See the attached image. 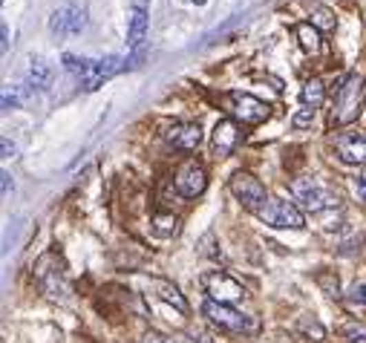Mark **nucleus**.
<instances>
[{
  "label": "nucleus",
  "instance_id": "nucleus-12",
  "mask_svg": "<svg viewBox=\"0 0 366 343\" xmlns=\"http://www.w3.org/2000/svg\"><path fill=\"white\" fill-rule=\"evenodd\" d=\"M335 150L343 165H366V136L340 133L335 139Z\"/></svg>",
  "mask_w": 366,
  "mask_h": 343
},
{
  "label": "nucleus",
  "instance_id": "nucleus-19",
  "mask_svg": "<svg viewBox=\"0 0 366 343\" xmlns=\"http://www.w3.org/2000/svg\"><path fill=\"white\" fill-rule=\"evenodd\" d=\"M297 335H303L306 340H323L326 337V326L317 320L314 315H300V320H297Z\"/></svg>",
  "mask_w": 366,
  "mask_h": 343
},
{
  "label": "nucleus",
  "instance_id": "nucleus-32",
  "mask_svg": "<svg viewBox=\"0 0 366 343\" xmlns=\"http://www.w3.org/2000/svg\"><path fill=\"white\" fill-rule=\"evenodd\" d=\"M148 343H182L176 337H162V335H148Z\"/></svg>",
  "mask_w": 366,
  "mask_h": 343
},
{
  "label": "nucleus",
  "instance_id": "nucleus-2",
  "mask_svg": "<svg viewBox=\"0 0 366 343\" xmlns=\"http://www.w3.org/2000/svg\"><path fill=\"white\" fill-rule=\"evenodd\" d=\"M363 104V78L358 72H349L332 98V112H329V124L332 127H346L358 119Z\"/></svg>",
  "mask_w": 366,
  "mask_h": 343
},
{
  "label": "nucleus",
  "instance_id": "nucleus-8",
  "mask_svg": "<svg viewBox=\"0 0 366 343\" xmlns=\"http://www.w3.org/2000/svg\"><path fill=\"white\" fill-rule=\"evenodd\" d=\"M225 104H228V112L236 119V121H243V124H263L268 119V104L260 101L257 95H251V92H240V90H234L225 95Z\"/></svg>",
  "mask_w": 366,
  "mask_h": 343
},
{
  "label": "nucleus",
  "instance_id": "nucleus-27",
  "mask_svg": "<svg viewBox=\"0 0 366 343\" xmlns=\"http://www.w3.org/2000/svg\"><path fill=\"white\" fill-rule=\"evenodd\" d=\"M355 196H358V202L366 208V170L355 176Z\"/></svg>",
  "mask_w": 366,
  "mask_h": 343
},
{
  "label": "nucleus",
  "instance_id": "nucleus-4",
  "mask_svg": "<svg viewBox=\"0 0 366 343\" xmlns=\"http://www.w3.org/2000/svg\"><path fill=\"white\" fill-rule=\"evenodd\" d=\"M257 217H260V222L272 225V228H292V231L306 225V217H303V210L297 208V202L277 199V196H268V202L257 210Z\"/></svg>",
  "mask_w": 366,
  "mask_h": 343
},
{
  "label": "nucleus",
  "instance_id": "nucleus-21",
  "mask_svg": "<svg viewBox=\"0 0 366 343\" xmlns=\"http://www.w3.org/2000/svg\"><path fill=\"white\" fill-rule=\"evenodd\" d=\"M323 98H326L323 81H321V78H309L306 84H303V104H306V107H321Z\"/></svg>",
  "mask_w": 366,
  "mask_h": 343
},
{
  "label": "nucleus",
  "instance_id": "nucleus-24",
  "mask_svg": "<svg viewBox=\"0 0 366 343\" xmlns=\"http://www.w3.org/2000/svg\"><path fill=\"white\" fill-rule=\"evenodd\" d=\"M314 112H317V107H303L300 112H294V116H292L294 130H306V127L314 121Z\"/></svg>",
  "mask_w": 366,
  "mask_h": 343
},
{
  "label": "nucleus",
  "instance_id": "nucleus-11",
  "mask_svg": "<svg viewBox=\"0 0 366 343\" xmlns=\"http://www.w3.org/2000/svg\"><path fill=\"white\" fill-rule=\"evenodd\" d=\"M162 136L179 150H196L202 144V127L199 121H173L162 130Z\"/></svg>",
  "mask_w": 366,
  "mask_h": 343
},
{
  "label": "nucleus",
  "instance_id": "nucleus-7",
  "mask_svg": "<svg viewBox=\"0 0 366 343\" xmlns=\"http://www.w3.org/2000/svg\"><path fill=\"white\" fill-rule=\"evenodd\" d=\"M228 188H231V193H234V199L240 202L245 210H257L268 202V196H265V188H263V182L257 176H251V173H245V170H240V173H234L231 176V182H228Z\"/></svg>",
  "mask_w": 366,
  "mask_h": 343
},
{
  "label": "nucleus",
  "instance_id": "nucleus-16",
  "mask_svg": "<svg viewBox=\"0 0 366 343\" xmlns=\"http://www.w3.org/2000/svg\"><path fill=\"white\" fill-rule=\"evenodd\" d=\"M52 75H55L52 67H50V63H46L43 58H29L26 70H23V78H26L29 90H50Z\"/></svg>",
  "mask_w": 366,
  "mask_h": 343
},
{
  "label": "nucleus",
  "instance_id": "nucleus-20",
  "mask_svg": "<svg viewBox=\"0 0 366 343\" xmlns=\"http://www.w3.org/2000/svg\"><path fill=\"white\" fill-rule=\"evenodd\" d=\"M309 12H312V26H317V29H335L338 26V18H335V12L332 9H326V6H321L317 0H309Z\"/></svg>",
  "mask_w": 366,
  "mask_h": 343
},
{
  "label": "nucleus",
  "instance_id": "nucleus-1",
  "mask_svg": "<svg viewBox=\"0 0 366 343\" xmlns=\"http://www.w3.org/2000/svg\"><path fill=\"white\" fill-rule=\"evenodd\" d=\"M63 70L70 75H75L78 87L84 92L99 90L104 81H110L113 75H119L121 70H127V58L119 55H107V58H78V55H63Z\"/></svg>",
  "mask_w": 366,
  "mask_h": 343
},
{
  "label": "nucleus",
  "instance_id": "nucleus-25",
  "mask_svg": "<svg viewBox=\"0 0 366 343\" xmlns=\"http://www.w3.org/2000/svg\"><path fill=\"white\" fill-rule=\"evenodd\" d=\"M317 283H321L323 288H326V294H335V297H338V274H332V271H321V274H317Z\"/></svg>",
  "mask_w": 366,
  "mask_h": 343
},
{
  "label": "nucleus",
  "instance_id": "nucleus-28",
  "mask_svg": "<svg viewBox=\"0 0 366 343\" xmlns=\"http://www.w3.org/2000/svg\"><path fill=\"white\" fill-rule=\"evenodd\" d=\"M349 300L352 303H366V283H355L349 288Z\"/></svg>",
  "mask_w": 366,
  "mask_h": 343
},
{
  "label": "nucleus",
  "instance_id": "nucleus-13",
  "mask_svg": "<svg viewBox=\"0 0 366 343\" xmlns=\"http://www.w3.org/2000/svg\"><path fill=\"white\" fill-rule=\"evenodd\" d=\"M240 144V127H236L234 119H219L214 127V136H211V147L216 156H231Z\"/></svg>",
  "mask_w": 366,
  "mask_h": 343
},
{
  "label": "nucleus",
  "instance_id": "nucleus-3",
  "mask_svg": "<svg viewBox=\"0 0 366 343\" xmlns=\"http://www.w3.org/2000/svg\"><path fill=\"white\" fill-rule=\"evenodd\" d=\"M202 315L208 317V320L216 326V329L228 332V335H251V332H257V323H254L248 315L236 312V308H234V306H228V303L205 300Z\"/></svg>",
  "mask_w": 366,
  "mask_h": 343
},
{
  "label": "nucleus",
  "instance_id": "nucleus-26",
  "mask_svg": "<svg viewBox=\"0 0 366 343\" xmlns=\"http://www.w3.org/2000/svg\"><path fill=\"white\" fill-rule=\"evenodd\" d=\"M21 101H23V92H21V87H14V90H6V92H3V110L18 107Z\"/></svg>",
  "mask_w": 366,
  "mask_h": 343
},
{
  "label": "nucleus",
  "instance_id": "nucleus-9",
  "mask_svg": "<svg viewBox=\"0 0 366 343\" xmlns=\"http://www.w3.org/2000/svg\"><path fill=\"white\" fill-rule=\"evenodd\" d=\"M87 26V12L81 6H75V3H63L52 12V18H50V32L55 38H72L78 35Z\"/></svg>",
  "mask_w": 366,
  "mask_h": 343
},
{
  "label": "nucleus",
  "instance_id": "nucleus-15",
  "mask_svg": "<svg viewBox=\"0 0 366 343\" xmlns=\"http://www.w3.org/2000/svg\"><path fill=\"white\" fill-rule=\"evenodd\" d=\"M148 6H145V0H136L133 3V12H130V26H127V46L130 49H141V43H145L148 38Z\"/></svg>",
  "mask_w": 366,
  "mask_h": 343
},
{
  "label": "nucleus",
  "instance_id": "nucleus-6",
  "mask_svg": "<svg viewBox=\"0 0 366 343\" xmlns=\"http://www.w3.org/2000/svg\"><path fill=\"white\" fill-rule=\"evenodd\" d=\"M199 283L205 288V294H208V300H216V303H236V300H243V283L240 280H234V277L228 271H222V268H211V271H205L199 277Z\"/></svg>",
  "mask_w": 366,
  "mask_h": 343
},
{
  "label": "nucleus",
  "instance_id": "nucleus-29",
  "mask_svg": "<svg viewBox=\"0 0 366 343\" xmlns=\"http://www.w3.org/2000/svg\"><path fill=\"white\" fill-rule=\"evenodd\" d=\"M14 156H18V147H14V141H9L3 136V159H14Z\"/></svg>",
  "mask_w": 366,
  "mask_h": 343
},
{
  "label": "nucleus",
  "instance_id": "nucleus-10",
  "mask_svg": "<svg viewBox=\"0 0 366 343\" xmlns=\"http://www.w3.org/2000/svg\"><path fill=\"white\" fill-rule=\"evenodd\" d=\"M173 185H176V190L185 196V199H196V196H202L205 188H208V170H205L196 159H190L176 170Z\"/></svg>",
  "mask_w": 366,
  "mask_h": 343
},
{
  "label": "nucleus",
  "instance_id": "nucleus-22",
  "mask_svg": "<svg viewBox=\"0 0 366 343\" xmlns=\"http://www.w3.org/2000/svg\"><path fill=\"white\" fill-rule=\"evenodd\" d=\"M150 228H153V234H159V237H173L179 231V219L173 214H156L150 219Z\"/></svg>",
  "mask_w": 366,
  "mask_h": 343
},
{
  "label": "nucleus",
  "instance_id": "nucleus-5",
  "mask_svg": "<svg viewBox=\"0 0 366 343\" xmlns=\"http://www.w3.org/2000/svg\"><path fill=\"white\" fill-rule=\"evenodd\" d=\"M292 196L297 199V208H306L312 214H321V210L335 205V196L329 188H323L314 176H300L292 182Z\"/></svg>",
  "mask_w": 366,
  "mask_h": 343
},
{
  "label": "nucleus",
  "instance_id": "nucleus-18",
  "mask_svg": "<svg viewBox=\"0 0 366 343\" xmlns=\"http://www.w3.org/2000/svg\"><path fill=\"white\" fill-rule=\"evenodd\" d=\"M294 35H297L300 46H303L306 52H312V55H317V52H321V49H323L321 29H317V26H312V23H300V26L294 29Z\"/></svg>",
  "mask_w": 366,
  "mask_h": 343
},
{
  "label": "nucleus",
  "instance_id": "nucleus-14",
  "mask_svg": "<svg viewBox=\"0 0 366 343\" xmlns=\"http://www.w3.org/2000/svg\"><path fill=\"white\" fill-rule=\"evenodd\" d=\"M50 266V259H46V254L38 259L35 266V280L41 283V288L50 294V297H63V291H67V283H63V271L55 266V268H46Z\"/></svg>",
  "mask_w": 366,
  "mask_h": 343
},
{
  "label": "nucleus",
  "instance_id": "nucleus-23",
  "mask_svg": "<svg viewBox=\"0 0 366 343\" xmlns=\"http://www.w3.org/2000/svg\"><path fill=\"white\" fill-rule=\"evenodd\" d=\"M340 337L346 343H366V326H360V323H346L343 329H340Z\"/></svg>",
  "mask_w": 366,
  "mask_h": 343
},
{
  "label": "nucleus",
  "instance_id": "nucleus-34",
  "mask_svg": "<svg viewBox=\"0 0 366 343\" xmlns=\"http://www.w3.org/2000/svg\"><path fill=\"white\" fill-rule=\"evenodd\" d=\"M194 3H196V6H202V3H205V0H194Z\"/></svg>",
  "mask_w": 366,
  "mask_h": 343
},
{
  "label": "nucleus",
  "instance_id": "nucleus-30",
  "mask_svg": "<svg viewBox=\"0 0 366 343\" xmlns=\"http://www.w3.org/2000/svg\"><path fill=\"white\" fill-rule=\"evenodd\" d=\"M190 340H194V343H214L211 335H208V332H202V329H194V332H190Z\"/></svg>",
  "mask_w": 366,
  "mask_h": 343
},
{
  "label": "nucleus",
  "instance_id": "nucleus-31",
  "mask_svg": "<svg viewBox=\"0 0 366 343\" xmlns=\"http://www.w3.org/2000/svg\"><path fill=\"white\" fill-rule=\"evenodd\" d=\"M0 38H3V41H0V49H3V52H9V26L6 23L0 26Z\"/></svg>",
  "mask_w": 366,
  "mask_h": 343
},
{
  "label": "nucleus",
  "instance_id": "nucleus-17",
  "mask_svg": "<svg viewBox=\"0 0 366 343\" xmlns=\"http://www.w3.org/2000/svg\"><path fill=\"white\" fill-rule=\"evenodd\" d=\"M153 291H156V297L159 300H165V303H170L176 312H182V315H187V300H185V294L173 286L170 280H153Z\"/></svg>",
  "mask_w": 366,
  "mask_h": 343
},
{
  "label": "nucleus",
  "instance_id": "nucleus-33",
  "mask_svg": "<svg viewBox=\"0 0 366 343\" xmlns=\"http://www.w3.org/2000/svg\"><path fill=\"white\" fill-rule=\"evenodd\" d=\"M3 176V196H9V190H12V176L9 173H0Z\"/></svg>",
  "mask_w": 366,
  "mask_h": 343
}]
</instances>
